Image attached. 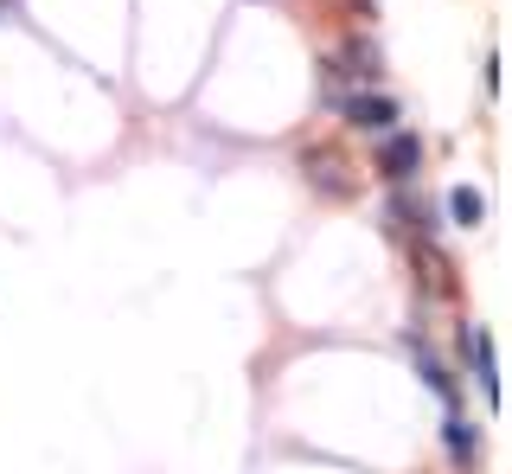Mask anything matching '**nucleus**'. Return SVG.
Wrapping results in <instances>:
<instances>
[{
	"label": "nucleus",
	"mask_w": 512,
	"mask_h": 474,
	"mask_svg": "<svg viewBox=\"0 0 512 474\" xmlns=\"http://www.w3.org/2000/svg\"><path fill=\"white\" fill-rule=\"evenodd\" d=\"M448 212H455V225H480V212H487V205H480V193H468V186H461V193L448 199Z\"/></svg>",
	"instance_id": "7ed1b4c3"
},
{
	"label": "nucleus",
	"mask_w": 512,
	"mask_h": 474,
	"mask_svg": "<svg viewBox=\"0 0 512 474\" xmlns=\"http://www.w3.org/2000/svg\"><path fill=\"white\" fill-rule=\"evenodd\" d=\"M346 122H352V129H365V135H384L397 122V103L391 97H352L346 103Z\"/></svg>",
	"instance_id": "f03ea898"
},
{
	"label": "nucleus",
	"mask_w": 512,
	"mask_h": 474,
	"mask_svg": "<svg viewBox=\"0 0 512 474\" xmlns=\"http://www.w3.org/2000/svg\"><path fill=\"white\" fill-rule=\"evenodd\" d=\"M448 449H455L461 462H468V455H474V430H468V423H461V417L448 423Z\"/></svg>",
	"instance_id": "20e7f679"
},
{
	"label": "nucleus",
	"mask_w": 512,
	"mask_h": 474,
	"mask_svg": "<svg viewBox=\"0 0 512 474\" xmlns=\"http://www.w3.org/2000/svg\"><path fill=\"white\" fill-rule=\"evenodd\" d=\"M416 167H423V141H416V135H391L378 148V173H384V180H410Z\"/></svg>",
	"instance_id": "f257e3e1"
}]
</instances>
